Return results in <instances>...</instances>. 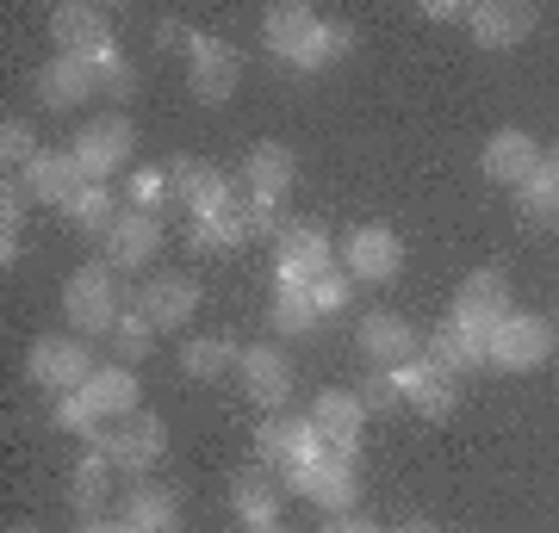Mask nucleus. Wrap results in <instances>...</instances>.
I'll use <instances>...</instances> for the list:
<instances>
[{
	"label": "nucleus",
	"instance_id": "obj_28",
	"mask_svg": "<svg viewBox=\"0 0 559 533\" xmlns=\"http://www.w3.org/2000/svg\"><path fill=\"white\" fill-rule=\"evenodd\" d=\"M230 509L242 528H274L280 521V484L267 472H237L230 477Z\"/></svg>",
	"mask_w": 559,
	"mask_h": 533
},
{
	"label": "nucleus",
	"instance_id": "obj_12",
	"mask_svg": "<svg viewBox=\"0 0 559 533\" xmlns=\"http://www.w3.org/2000/svg\"><path fill=\"white\" fill-rule=\"evenodd\" d=\"M503 316H510V279H503L498 267H479V274L460 279V292H454V323L460 329H473V336L485 341Z\"/></svg>",
	"mask_w": 559,
	"mask_h": 533
},
{
	"label": "nucleus",
	"instance_id": "obj_19",
	"mask_svg": "<svg viewBox=\"0 0 559 533\" xmlns=\"http://www.w3.org/2000/svg\"><path fill=\"white\" fill-rule=\"evenodd\" d=\"M540 161H547V156L535 149V137H528V131H498V137L485 143L479 168H485V180H491V186H510V193H516V186H528V174H535Z\"/></svg>",
	"mask_w": 559,
	"mask_h": 533
},
{
	"label": "nucleus",
	"instance_id": "obj_31",
	"mask_svg": "<svg viewBox=\"0 0 559 533\" xmlns=\"http://www.w3.org/2000/svg\"><path fill=\"white\" fill-rule=\"evenodd\" d=\"M237 360H242V348H230V341H218V336H193V341H180V373L187 378H224V373H237Z\"/></svg>",
	"mask_w": 559,
	"mask_h": 533
},
{
	"label": "nucleus",
	"instance_id": "obj_46",
	"mask_svg": "<svg viewBox=\"0 0 559 533\" xmlns=\"http://www.w3.org/2000/svg\"><path fill=\"white\" fill-rule=\"evenodd\" d=\"M242 533H286V528H280V521H274V528H242Z\"/></svg>",
	"mask_w": 559,
	"mask_h": 533
},
{
	"label": "nucleus",
	"instance_id": "obj_23",
	"mask_svg": "<svg viewBox=\"0 0 559 533\" xmlns=\"http://www.w3.org/2000/svg\"><path fill=\"white\" fill-rule=\"evenodd\" d=\"M87 94H100V81H94V69L81 57H57L38 69V99L50 106V112H75Z\"/></svg>",
	"mask_w": 559,
	"mask_h": 533
},
{
	"label": "nucleus",
	"instance_id": "obj_35",
	"mask_svg": "<svg viewBox=\"0 0 559 533\" xmlns=\"http://www.w3.org/2000/svg\"><path fill=\"white\" fill-rule=\"evenodd\" d=\"M168 198H175V180H168V168H138V174L124 180V211H150V218H156Z\"/></svg>",
	"mask_w": 559,
	"mask_h": 533
},
{
	"label": "nucleus",
	"instance_id": "obj_37",
	"mask_svg": "<svg viewBox=\"0 0 559 533\" xmlns=\"http://www.w3.org/2000/svg\"><path fill=\"white\" fill-rule=\"evenodd\" d=\"M50 422H57L62 435H81V440H94L106 428L100 415H94V403H87V397L81 391H69V397H57V403H50Z\"/></svg>",
	"mask_w": 559,
	"mask_h": 533
},
{
	"label": "nucleus",
	"instance_id": "obj_6",
	"mask_svg": "<svg viewBox=\"0 0 559 533\" xmlns=\"http://www.w3.org/2000/svg\"><path fill=\"white\" fill-rule=\"evenodd\" d=\"M274 274H280V286H311V279L336 274V242H330V230L311 218H293L274 242Z\"/></svg>",
	"mask_w": 559,
	"mask_h": 533
},
{
	"label": "nucleus",
	"instance_id": "obj_47",
	"mask_svg": "<svg viewBox=\"0 0 559 533\" xmlns=\"http://www.w3.org/2000/svg\"><path fill=\"white\" fill-rule=\"evenodd\" d=\"M547 168H554V174H559V149H554V156H547Z\"/></svg>",
	"mask_w": 559,
	"mask_h": 533
},
{
	"label": "nucleus",
	"instance_id": "obj_1",
	"mask_svg": "<svg viewBox=\"0 0 559 533\" xmlns=\"http://www.w3.org/2000/svg\"><path fill=\"white\" fill-rule=\"evenodd\" d=\"M261 44L274 50L286 69H299V75H318L330 62H342L355 50V32L342 20H323L299 0H286V7H267V20H261Z\"/></svg>",
	"mask_w": 559,
	"mask_h": 533
},
{
	"label": "nucleus",
	"instance_id": "obj_42",
	"mask_svg": "<svg viewBox=\"0 0 559 533\" xmlns=\"http://www.w3.org/2000/svg\"><path fill=\"white\" fill-rule=\"evenodd\" d=\"M323 533H385V528H373L367 514H330V521H323Z\"/></svg>",
	"mask_w": 559,
	"mask_h": 533
},
{
	"label": "nucleus",
	"instance_id": "obj_25",
	"mask_svg": "<svg viewBox=\"0 0 559 533\" xmlns=\"http://www.w3.org/2000/svg\"><path fill=\"white\" fill-rule=\"evenodd\" d=\"M81 397L94 403V415H100V422H124V415H138V403H143L138 373H131V366H119V360L87 378V385H81Z\"/></svg>",
	"mask_w": 559,
	"mask_h": 533
},
{
	"label": "nucleus",
	"instance_id": "obj_11",
	"mask_svg": "<svg viewBox=\"0 0 559 533\" xmlns=\"http://www.w3.org/2000/svg\"><path fill=\"white\" fill-rule=\"evenodd\" d=\"M355 341H360V354L373 360L380 373H399L404 360L423 354V336L411 329V316H399V311H367L355 323Z\"/></svg>",
	"mask_w": 559,
	"mask_h": 533
},
{
	"label": "nucleus",
	"instance_id": "obj_21",
	"mask_svg": "<svg viewBox=\"0 0 559 533\" xmlns=\"http://www.w3.org/2000/svg\"><path fill=\"white\" fill-rule=\"evenodd\" d=\"M50 38H57V57H87V50H106L112 44V25H106L100 7H57L50 13Z\"/></svg>",
	"mask_w": 559,
	"mask_h": 533
},
{
	"label": "nucleus",
	"instance_id": "obj_30",
	"mask_svg": "<svg viewBox=\"0 0 559 533\" xmlns=\"http://www.w3.org/2000/svg\"><path fill=\"white\" fill-rule=\"evenodd\" d=\"M112 459L100 453V447H87V453L75 459V472H69V490H75V509L81 514H106V496H112Z\"/></svg>",
	"mask_w": 559,
	"mask_h": 533
},
{
	"label": "nucleus",
	"instance_id": "obj_29",
	"mask_svg": "<svg viewBox=\"0 0 559 533\" xmlns=\"http://www.w3.org/2000/svg\"><path fill=\"white\" fill-rule=\"evenodd\" d=\"M62 218L75 223L81 237H112V223L124 218L119 211V193H112V186H81L75 198H69V205H62Z\"/></svg>",
	"mask_w": 559,
	"mask_h": 533
},
{
	"label": "nucleus",
	"instance_id": "obj_38",
	"mask_svg": "<svg viewBox=\"0 0 559 533\" xmlns=\"http://www.w3.org/2000/svg\"><path fill=\"white\" fill-rule=\"evenodd\" d=\"M0 161H7V168H20V174L38 161V143H32V124H25V119L0 124Z\"/></svg>",
	"mask_w": 559,
	"mask_h": 533
},
{
	"label": "nucleus",
	"instance_id": "obj_24",
	"mask_svg": "<svg viewBox=\"0 0 559 533\" xmlns=\"http://www.w3.org/2000/svg\"><path fill=\"white\" fill-rule=\"evenodd\" d=\"M119 521L131 533H180V496L162 490V484H131Z\"/></svg>",
	"mask_w": 559,
	"mask_h": 533
},
{
	"label": "nucleus",
	"instance_id": "obj_16",
	"mask_svg": "<svg viewBox=\"0 0 559 533\" xmlns=\"http://www.w3.org/2000/svg\"><path fill=\"white\" fill-rule=\"evenodd\" d=\"M237 378H242V391L255 397L261 410H280L286 397H293V360L280 354L274 341H249L237 360Z\"/></svg>",
	"mask_w": 559,
	"mask_h": 533
},
{
	"label": "nucleus",
	"instance_id": "obj_13",
	"mask_svg": "<svg viewBox=\"0 0 559 533\" xmlns=\"http://www.w3.org/2000/svg\"><path fill=\"white\" fill-rule=\"evenodd\" d=\"M237 75H242L237 50L218 44V38H205V32H193V44H187V87H193L205 106H224V99L237 94Z\"/></svg>",
	"mask_w": 559,
	"mask_h": 533
},
{
	"label": "nucleus",
	"instance_id": "obj_44",
	"mask_svg": "<svg viewBox=\"0 0 559 533\" xmlns=\"http://www.w3.org/2000/svg\"><path fill=\"white\" fill-rule=\"evenodd\" d=\"M75 533H131V528H124L119 514H81V528H75Z\"/></svg>",
	"mask_w": 559,
	"mask_h": 533
},
{
	"label": "nucleus",
	"instance_id": "obj_36",
	"mask_svg": "<svg viewBox=\"0 0 559 533\" xmlns=\"http://www.w3.org/2000/svg\"><path fill=\"white\" fill-rule=\"evenodd\" d=\"M516 198H522V211L535 223H559V174L540 161L535 174H528V186H516Z\"/></svg>",
	"mask_w": 559,
	"mask_h": 533
},
{
	"label": "nucleus",
	"instance_id": "obj_3",
	"mask_svg": "<svg viewBox=\"0 0 559 533\" xmlns=\"http://www.w3.org/2000/svg\"><path fill=\"white\" fill-rule=\"evenodd\" d=\"M293 484V496H305V502H318V509L330 514H355L360 502V447H323L305 472L286 477Z\"/></svg>",
	"mask_w": 559,
	"mask_h": 533
},
{
	"label": "nucleus",
	"instance_id": "obj_8",
	"mask_svg": "<svg viewBox=\"0 0 559 533\" xmlns=\"http://www.w3.org/2000/svg\"><path fill=\"white\" fill-rule=\"evenodd\" d=\"M323 447H330V440H323L318 428H311V415H286V410L267 415V422H261V435H255L261 465H267V472H280V477L305 472V465H311V459H318Z\"/></svg>",
	"mask_w": 559,
	"mask_h": 533
},
{
	"label": "nucleus",
	"instance_id": "obj_14",
	"mask_svg": "<svg viewBox=\"0 0 559 533\" xmlns=\"http://www.w3.org/2000/svg\"><path fill=\"white\" fill-rule=\"evenodd\" d=\"M392 385H399V403H411V410L429 415V422L454 415V403H460V378H454V373H441L429 354L404 360L399 373H392Z\"/></svg>",
	"mask_w": 559,
	"mask_h": 533
},
{
	"label": "nucleus",
	"instance_id": "obj_18",
	"mask_svg": "<svg viewBox=\"0 0 559 533\" xmlns=\"http://www.w3.org/2000/svg\"><path fill=\"white\" fill-rule=\"evenodd\" d=\"M156 255H162V218L124 211V218L112 223V237H106V267H112V274H143Z\"/></svg>",
	"mask_w": 559,
	"mask_h": 533
},
{
	"label": "nucleus",
	"instance_id": "obj_22",
	"mask_svg": "<svg viewBox=\"0 0 559 533\" xmlns=\"http://www.w3.org/2000/svg\"><path fill=\"white\" fill-rule=\"evenodd\" d=\"M360 422H367L360 391H318L311 397V428H318L330 447H360Z\"/></svg>",
	"mask_w": 559,
	"mask_h": 533
},
{
	"label": "nucleus",
	"instance_id": "obj_26",
	"mask_svg": "<svg viewBox=\"0 0 559 533\" xmlns=\"http://www.w3.org/2000/svg\"><path fill=\"white\" fill-rule=\"evenodd\" d=\"M293 180H299V161H293L286 143H255L249 161H242V186H249L255 198H286Z\"/></svg>",
	"mask_w": 559,
	"mask_h": 533
},
{
	"label": "nucleus",
	"instance_id": "obj_34",
	"mask_svg": "<svg viewBox=\"0 0 559 533\" xmlns=\"http://www.w3.org/2000/svg\"><path fill=\"white\" fill-rule=\"evenodd\" d=\"M106 341H112V360H119V366H138V360L156 348V323H150L138 304H131V311L119 316V329H112Z\"/></svg>",
	"mask_w": 559,
	"mask_h": 533
},
{
	"label": "nucleus",
	"instance_id": "obj_40",
	"mask_svg": "<svg viewBox=\"0 0 559 533\" xmlns=\"http://www.w3.org/2000/svg\"><path fill=\"white\" fill-rule=\"evenodd\" d=\"M242 230L249 237H274L280 242V230H286V211H280V198H242Z\"/></svg>",
	"mask_w": 559,
	"mask_h": 533
},
{
	"label": "nucleus",
	"instance_id": "obj_9",
	"mask_svg": "<svg viewBox=\"0 0 559 533\" xmlns=\"http://www.w3.org/2000/svg\"><path fill=\"white\" fill-rule=\"evenodd\" d=\"M25 373H32V385H44L50 397H69V391H81L87 378L100 373V366H94V354H87L81 341L38 336L32 341V354H25Z\"/></svg>",
	"mask_w": 559,
	"mask_h": 533
},
{
	"label": "nucleus",
	"instance_id": "obj_20",
	"mask_svg": "<svg viewBox=\"0 0 559 533\" xmlns=\"http://www.w3.org/2000/svg\"><path fill=\"white\" fill-rule=\"evenodd\" d=\"M20 180L32 186V198H38V205H69V198L87 186V174H81L75 149H38V161H32Z\"/></svg>",
	"mask_w": 559,
	"mask_h": 533
},
{
	"label": "nucleus",
	"instance_id": "obj_43",
	"mask_svg": "<svg viewBox=\"0 0 559 533\" xmlns=\"http://www.w3.org/2000/svg\"><path fill=\"white\" fill-rule=\"evenodd\" d=\"M473 7H460V0H423V20H466Z\"/></svg>",
	"mask_w": 559,
	"mask_h": 533
},
{
	"label": "nucleus",
	"instance_id": "obj_45",
	"mask_svg": "<svg viewBox=\"0 0 559 533\" xmlns=\"http://www.w3.org/2000/svg\"><path fill=\"white\" fill-rule=\"evenodd\" d=\"M385 533H436V521H399V528H385Z\"/></svg>",
	"mask_w": 559,
	"mask_h": 533
},
{
	"label": "nucleus",
	"instance_id": "obj_10",
	"mask_svg": "<svg viewBox=\"0 0 559 533\" xmlns=\"http://www.w3.org/2000/svg\"><path fill=\"white\" fill-rule=\"evenodd\" d=\"M69 149H75L87 186H112V174H119L124 161H131V149H138V124L131 119H94Z\"/></svg>",
	"mask_w": 559,
	"mask_h": 533
},
{
	"label": "nucleus",
	"instance_id": "obj_2",
	"mask_svg": "<svg viewBox=\"0 0 559 533\" xmlns=\"http://www.w3.org/2000/svg\"><path fill=\"white\" fill-rule=\"evenodd\" d=\"M124 311H131V304H124L119 274H112L106 261L75 267L69 286H62V316H69V329H75V336H112Z\"/></svg>",
	"mask_w": 559,
	"mask_h": 533
},
{
	"label": "nucleus",
	"instance_id": "obj_41",
	"mask_svg": "<svg viewBox=\"0 0 559 533\" xmlns=\"http://www.w3.org/2000/svg\"><path fill=\"white\" fill-rule=\"evenodd\" d=\"M360 403H367V410H392V403H399V385H392V373H373V378H367V385H360Z\"/></svg>",
	"mask_w": 559,
	"mask_h": 533
},
{
	"label": "nucleus",
	"instance_id": "obj_7",
	"mask_svg": "<svg viewBox=\"0 0 559 533\" xmlns=\"http://www.w3.org/2000/svg\"><path fill=\"white\" fill-rule=\"evenodd\" d=\"M87 447H100L124 477H150V465H156L162 447H168V428H162V415H143L138 410V415H124V422H106Z\"/></svg>",
	"mask_w": 559,
	"mask_h": 533
},
{
	"label": "nucleus",
	"instance_id": "obj_27",
	"mask_svg": "<svg viewBox=\"0 0 559 533\" xmlns=\"http://www.w3.org/2000/svg\"><path fill=\"white\" fill-rule=\"evenodd\" d=\"M423 354L436 360L441 373H454V378H473L485 366V341L473 336V329H460L454 316H448V323H441L436 336L423 341Z\"/></svg>",
	"mask_w": 559,
	"mask_h": 533
},
{
	"label": "nucleus",
	"instance_id": "obj_4",
	"mask_svg": "<svg viewBox=\"0 0 559 533\" xmlns=\"http://www.w3.org/2000/svg\"><path fill=\"white\" fill-rule=\"evenodd\" d=\"M559 348L554 323L547 316H528V311H510L485 336V366H498V373H535V366H547V354Z\"/></svg>",
	"mask_w": 559,
	"mask_h": 533
},
{
	"label": "nucleus",
	"instance_id": "obj_48",
	"mask_svg": "<svg viewBox=\"0 0 559 533\" xmlns=\"http://www.w3.org/2000/svg\"><path fill=\"white\" fill-rule=\"evenodd\" d=\"M13 533H38V528H13Z\"/></svg>",
	"mask_w": 559,
	"mask_h": 533
},
{
	"label": "nucleus",
	"instance_id": "obj_17",
	"mask_svg": "<svg viewBox=\"0 0 559 533\" xmlns=\"http://www.w3.org/2000/svg\"><path fill=\"white\" fill-rule=\"evenodd\" d=\"M466 25H473V44H479V50H516V44L540 25V13L528 0H485V7L466 13Z\"/></svg>",
	"mask_w": 559,
	"mask_h": 533
},
{
	"label": "nucleus",
	"instance_id": "obj_15",
	"mask_svg": "<svg viewBox=\"0 0 559 533\" xmlns=\"http://www.w3.org/2000/svg\"><path fill=\"white\" fill-rule=\"evenodd\" d=\"M131 304L156 323V336H162V329H187L193 311H200V286H193L187 274H150Z\"/></svg>",
	"mask_w": 559,
	"mask_h": 533
},
{
	"label": "nucleus",
	"instance_id": "obj_33",
	"mask_svg": "<svg viewBox=\"0 0 559 533\" xmlns=\"http://www.w3.org/2000/svg\"><path fill=\"white\" fill-rule=\"evenodd\" d=\"M274 329L280 336H311V329H318L323 316H318V304H311V292H305V286H280L274 292Z\"/></svg>",
	"mask_w": 559,
	"mask_h": 533
},
{
	"label": "nucleus",
	"instance_id": "obj_5",
	"mask_svg": "<svg viewBox=\"0 0 559 533\" xmlns=\"http://www.w3.org/2000/svg\"><path fill=\"white\" fill-rule=\"evenodd\" d=\"M342 274L355 279V286H392L404 274V242L392 223H355L348 237H342Z\"/></svg>",
	"mask_w": 559,
	"mask_h": 533
},
{
	"label": "nucleus",
	"instance_id": "obj_39",
	"mask_svg": "<svg viewBox=\"0 0 559 533\" xmlns=\"http://www.w3.org/2000/svg\"><path fill=\"white\" fill-rule=\"evenodd\" d=\"M305 292H311V304H318V316H336V311H348V298H355V279H348V274L336 267V274L311 279Z\"/></svg>",
	"mask_w": 559,
	"mask_h": 533
},
{
	"label": "nucleus",
	"instance_id": "obj_32",
	"mask_svg": "<svg viewBox=\"0 0 559 533\" xmlns=\"http://www.w3.org/2000/svg\"><path fill=\"white\" fill-rule=\"evenodd\" d=\"M38 198H32V186H25L20 174H7V186H0V261L13 267L20 261V230H25V211H32Z\"/></svg>",
	"mask_w": 559,
	"mask_h": 533
}]
</instances>
